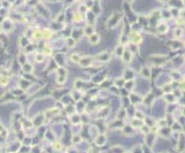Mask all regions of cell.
<instances>
[{
    "label": "cell",
    "instance_id": "1",
    "mask_svg": "<svg viewBox=\"0 0 185 153\" xmlns=\"http://www.w3.org/2000/svg\"><path fill=\"white\" fill-rule=\"evenodd\" d=\"M92 63V59L90 58V56H85V58H82L80 60H79V65L82 67H87L90 66Z\"/></svg>",
    "mask_w": 185,
    "mask_h": 153
},
{
    "label": "cell",
    "instance_id": "2",
    "mask_svg": "<svg viewBox=\"0 0 185 153\" xmlns=\"http://www.w3.org/2000/svg\"><path fill=\"white\" fill-rule=\"evenodd\" d=\"M84 33H85L86 36H89V37H90L91 35L94 33V30H93V28L91 27V26H87V27L84 29Z\"/></svg>",
    "mask_w": 185,
    "mask_h": 153
},
{
    "label": "cell",
    "instance_id": "3",
    "mask_svg": "<svg viewBox=\"0 0 185 153\" xmlns=\"http://www.w3.org/2000/svg\"><path fill=\"white\" fill-rule=\"evenodd\" d=\"M106 142V137L105 136H102V135H100L99 137L97 138V140H95V143H97V145H104Z\"/></svg>",
    "mask_w": 185,
    "mask_h": 153
},
{
    "label": "cell",
    "instance_id": "4",
    "mask_svg": "<svg viewBox=\"0 0 185 153\" xmlns=\"http://www.w3.org/2000/svg\"><path fill=\"white\" fill-rule=\"evenodd\" d=\"M132 39H133V44H139L141 41V37L139 36L138 33L137 35H132Z\"/></svg>",
    "mask_w": 185,
    "mask_h": 153
},
{
    "label": "cell",
    "instance_id": "5",
    "mask_svg": "<svg viewBox=\"0 0 185 153\" xmlns=\"http://www.w3.org/2000/svg\"><path fill=\"white\" fill-rule=\"evenodd\" d=\"M131 53H130V52H125V53H124V55H123V59H124V61H125V62H129V61L131 60Z\"/></svg>",
    "mask_w": 185,
    "mask_h": 153
},
{
    "label": "cell",
    "instance_id": "6",
    "mask_svg": "<svg viewBox=\"0 0 185 153\" xmlns=\"http://www.w3.org/2000/svg\"><path fill=\"white\" fill-rule=\"evenodd\" d=\"M98 39H99V38H98V36H97V35H94V33L90 36V41H92L93 44H97Z\"/></svg>",
    "mask_w": 185,
    "mask_h": 153
},
{
    "label": "cell",
    "instance_id": "7",
    "mask_svg": "<svg viewBox=\"0 0 185 153\" xmlns=\"http://www.w3.org/2000/svg\"><path fill=\"white\" fill-rule=\"evenodd\" d=\"M51 36H52V32H51L50 30H44V31H43V37H44V38H50Z\"/></svg>",
    "mask_w": 185,
    "mask_h": 153
},
{
    "label": "cell",
    "instance_id": "8",
    "mask_svg": "<svg viewBox=\"0 0 185 153\" xmlns=\"http://www.w3.org/2000/svg\"><path fill=\"white\" fill-rule=\"evenodd\" d=\"M71 60H73L74 62H79L80 56H79L78 54H73V55H71Z\"/></svg>",
    "mask_w": 185,
    "mask_h": 153
},
{
    "label": "cell",
    "instance_id": "9",
    "mask_svg": "<svg viewBox=\"0 0 185 153\" xmlns=\"http://www.w3.org/2000/svg\"><path fill=\"white\" fill-rule=\"evenodd\" d=\"M7 83H8V78L7 77H0V84H2V85H6Z\"/></svg>",
    "mask_w": 185,
    "mask_h": 153
},
{
    "label": "cell",
    "instance_id": "10",
    "mask_svg": "<svg viewBox=\"0 0 185 153\" xmlns=\"http://www.w3.org/2000/svg\"><path fill=\"white\" fill-rule=\"evenodd\" d=\"M75 43H76V41H75V39H74V38H69V39L67 40V44H68V46H74V45H75Z\"/></svg>",
    "mask_w": 185,
    "mask_h": 153
},
{
    "label": "cell",
    "instance_id": "11",
    "mask_svg": "<svg viewBox=\"0 0 185 153\" xmlns=\"http://www.w3.org/2000/svg\"><path fill=\"white\" fill-rule=\"evenodd\" d=\"M41 37H43V33L40 32V31H36V32H35V38L39 39V38H41Z\"/></svg>",
    "mask_w": 185,
    "mask_h": 153
},
{
    "label": "cell",
    "instance_id": "12",
    "mask_svg": "<svg viewBox=\"0 0 185 153\" xmlns=\"http://www.w3.org/2000/svg\"><path fill=\"white\" fill-rule=\"evenodd\" d=\"M53 147H54L56 151H60V150H61V144H60V143H54Z\"/></svg>",
    "mask_w": 185,
    "mask_h": 153
},
{
    "label": "cell",
    "instance_id": "13",
    "mask_svg": "<svg viewBox=\"0 0 185 153\" xmlns=\"http://www.w3.org/2000/svg\"><path fill=\"white\" fill-rule=\"evenodd\" d=\"M82 19H83V16H82L80 14H76V15H75V21H80Z\"/></svg>",
    "mask_w": 185,
    "mask_h": 153
},
{
    "label": "cell",
    "instance_id": "14",
    "mask_svg": "<svg viewBox=\"0 0 185 153\" xmlns=\"http://www.w3.org/2000/svg\"><path fill=\"white\" fill-rule=\"evenodd\" d=\"M21 41H22V43H21V45H22V46H25L26 44H28V39H24V38H23V39L21 40Z\"/></svg>",
    "mask_w": 185,
    "mask_h": 153
},
{
    "label": "cell",
    "instance_id": "15",
    "mask_svg": "<svg viewBox=\"0 0 185 153\" xmlns=\"http://www.w3.org/2000/svg\"><path fill=\"white\" fill-rule=\"evenodd\" d=\"M65 80H66V77H65V76H60V77H59V83L65 82Z\"/></svg>",
    "mask_w": 185,
    "mask_h": 153
},
{
    "label": "cell",
    "instance_id": "16",
    "mask_svg": "<svg viewBox=\"0 0 185 153\" xmlns=\"http://www.w3.org/2000/svg\"><path fill=\"white\" fill-rule=\"evenodd\" d=\"M36 58H37V60H38V61H41V60H43V58H44V56H43L41 54H38V55H37Z\"/></svg>",
    "mask_w": 185,
    "mask_h": 153
},
{
    "label": "cell",
    "instance_id": "17",
    "mask_svg": "<svg viewBox=\"0 0 185 153\" xmlns=\"http://www.w3.org/2000/svg\"><path fill=\"white\" fill-rule=\"evenodd\" d=\"M180 32L182 30H176V37H180Z\"/></svg>",
    "mask_w": 185,
    "mask_h": 153
},
{
    "label": "cell",
    "instance_id": "18",
    "mask_svg": "<svg viewBox=\"0 0 185 153\" xmlns=\"http://www.w3.org/2000/svg\"><path fill=\"white\" fill-rule=\"evenodd\" d=\"M161 1H165V0H161Z\"/></svg>",
    "mask_w": 185,
    "mask_h": 153
},
{
    "label": "cell",
    "instance_id": "19",
    "mask_svg": "<svg viewBox=\"0 0 185 153\" xmlns=\"http://www.w3.org/2000/svg\"><path fill=\"white\" fill-rule=\"evenodd\" d=\"M0 30H1V27H0Z\"/></svg>",
    "mask_w": 185,
    "mask_h": 153
}]
</instances>
